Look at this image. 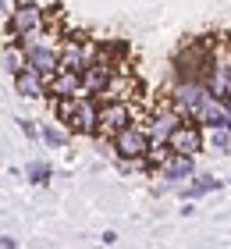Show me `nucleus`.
<instances>
[{
    "instance_id": "obj_17",
    "label": "nucleus",
    "mask_w": 231,
    "mask_h": 249,
    "mask_svg": "<svg viewBox=\"0 0 231 249\" xmlns=\"http://www.w3.org/2000/svg\"><path fill=\"white\" fill-rule=\"evenodd\" d=\"M0 249H18V239L11 231H4V235H0Z\"/></svg>"
},
{
    "instance_id": "obj_14",
    "label": "nucleus",
    "mask_w": 231,
    "mask_h": 249,
    "mask_svg": "<svg viewBox=\"0 0 231 249\" xmlns=\"http://www.w3.org/2000/svg\"><path fill=\"white\" fill-rule=\"evenodd\" d=\"M39 128H43V146H46V150H64V146L71 142V132H68L64 124H50V121H43Z\"/></svg>"
},
{
    "instance_id": "obj_1",
    "label": "nucleus",
    "mask_w": 231,
    "mask_h": 249,
    "mask_svg": "<svg viewBox=\"0 0 231 249\" xmlns=\"http://www.w3.org/2000/svg\"><path fill=\"white\" fill-rule=\"evenodd\" d=\"M167 100L185 121H199V110L210 100V89L203 82H178V86H167Z\"/></svg>"
},
{
    "instance_id": "obj_11",
    "label": "nucleus",
    "mask_w": 231,
    "mask_h": 249,
    "mask_svg": "<svg viewBox=\"0 0 231 249\" xmlns=\"http://www.w3.org/2000/svg\"><path fill=\"white\" fill-rule=\"evenodd\" d=\"M100 50H103V57H107L110 64H118V68H124V64H128V57H132V43L121 39V36L100 39Z\"/></svg>"
},
{
    "instance_id": "obj_7",
    "label": "nucleus",
    "mask_w": 231,
    "mask_h": 249,
    "mask_svg": "<svg viewBox=\"0 0 231 249\" xmlns=\"http://www.w3.org/2000/svg\"><path fill=\"white\" fill-rule=\"evenodd\" d=\"M171 150H175L178 157H195L206 150V128L199 121H181V128L171 135Z\"/></svg>"
},
{
    "instance_id": "obj_5",
    "label": "nucleus",
    "mask_w": 231,
    "mask_h": 249,
    "mask_svg": "<svg viewBox=\"0 0 231 249\" xmlns=\"http://www.w3.org/2000/svg\"><path fill=\"white\" fill-rule=\"evenodd\" d=\"M195 175H199V167H195V157H171V160L164 164V167H160V185L153 189L157 192V196H160V192H178V185H185V182H192V178Z\"/></svg>"
},
{
    "instance_id": "obj_12",
    "label": "nucleus",
    "mask_w": 231,
    "mask_h": 249,
    "mask_svg": "<svg viewBox=\"0 0 231 249\" xmlns=\"http://www.w3.org/2000/svg\"><path fill=\"white\" fill-rule=\"evenodd\" d=\"M25 68H29L25 50H21L18 43H4V75H7V78H18Z\"/></svg>"
},
{
    "instance_id": "obj_2",
    "label": "nucleus",
    "mask_w": 231,
    "mask_h": 249,
    "mask_svg": "<svg viewBox=\"0 0 231 249\" xmlns=\"http://www.w3.org/2000/svg\"><path fill=\"white\" fill-rule=\"evenodd\" d=\"M18 47L25 50V61H29V68H36L39 75L53 78L57 71H61V47H53V39H50V36L25 39V43H18Z\"/></svg>"
},
{
    "instance_id": "obj_6",
    "label": "nucleus",
    "mask_w": 231,
    "mask_h": 249,
    "mask_svg": "<svg viewBox=\"0 0 231 249\" xmlns=\"http://www.w3.org/2000/svg\"><path fill=\"white\" fill-rule=\"evenodd\" d=\"M135 124V107L132 100H100V128L103 135H114L121 128Z\"/></svg>"
},
{
    "instance_id": "obj_8",
    "label": "nucleus",
    "mask_w": 231,
    "mask_h": 249,
    "mask_svg": "<svg viewBox=\"0 0 231 249\" xmlns=\"http://www.w3.org/2000/svg\"><path fill=\"white\" fill-rule=\"evenodd\" d=\"M224 189H228V182H221V178L210 175V171H199L192 182L178 185V196H181V203H199V199L213 196V192H224Z\"/></svg>"
},
{
    "instance_id": "obj_4",
    "label": "nucleus",
    "mask_w": 231,
    "mask_h": 249,
    "mask_svg": "<svg viewBox=\"0 0 231 249\" xmlns=\"http://www.w3.org/2000/svg\"><path fill=\"white\" fill-rule=\"evenodd\" d=\"M107 139H110L114 157H121V160H135V157L153 150V139H149V132L142 128V124H128V128L114 132V135H107Z\"/></svg>"
},
{
    "instance_id": "obj_10",
    "label": "nucleus",
    "mask_w": 231,
    "mask_h": 249,
    "mask_svg": "<svg viewBox=\"0 0 231 249\" xmlns=\"http://www.w3.org/2000/svg\"><path fill=\"white\" fill-rule=\"evenodd\" d=\"M11 89L21 100H46V75H39L36 68H25L18 78H11Z\"/></svg>"
},
{
    "instance_id": "obj_13",
    "label": "nucleus",
    "mask_w": 231,
    "mask_h": 249,
    "mask_svg": "<svg viewBox=\"0 0 231 249\" xmlns=\"http://www.w3.org/2000/svg\"><path fill=\"white\" fill-rule=\"evenodd\" d=\"M21 178H25L29 185H50V178H53V167L46 164V160H29L25 167H21Z\"/></svg>"
},
{
    "instance_id": "obj_3",
    "label": "nucleus",
    "mask_w": 231,
    "mask_h": 249,
    "mask_svg": "<svg viewBox=\"0 0 231 249\" xmlns=\"http://www.w3.org/2000/svg\"><path fill=\"white\" fill-rule=\"evenodd\" d=\"M181 121H185V118L171 107V100H164V104H153V107H149V114L139 121V124L149 132V139H153V142H171V135L181 128Z\"/></svg>"
},
{
    "instance_id": "obj_9",
    "label": "nucleus",
    "mask_w": 231,
    "mask_h": 249,
    "mask_svg": "<svg viewBox=\"0 0 231 249\" xmlns=\"http://www.w3.org/2000/svg\"><path fill=\"white\" fill-rule=\"evenodd\" d=\"M86 93V82L82 75L75 71H57L53 78H46V100H71V96H82Z\"/></svg>"
},
{
    "instance_id": "obj_18",
    "label": "nucleus",
    "mask_w": 231,
    "mask_h": 249,
    "mask_svg": "<svg viewBox=\"0 0 231 249\" xmlns=\"http://www.w3.org/2000/svg\"><path fill=\"white\" fill-rule=\"evenodd\" d=\"M100 239H103V246H114V242H118V231H110V228H107V231L100 235Z\"/></svg>"
},
{
    "instance_id": "obj_15",
    "label": "nucleus",
    "mask_w": 231,
    "mask_h": 249,
    "mask_svg": "<svg viewBox=\"0 0 231 249\" xmlns=\"http://www.w3.org/2000/svg\"><path fill=\"white\" fill-rule=\"evenodd\" d=\"M206 150L228 157V153H231V128H213V132H206Z\"/></svg>"
},
{
    "instance_id": "obj_16",
    "label": "nucleus",
    "mask_w": 231,
    "mask_h": 249,
    "mask_svg": "<svg viewBox=\"0 0 231 249\" xmlns=\"http://www.w3.org/2000/svg\"><path fill=\"white\" fill-rule=\"evenodd\" d=\"M15 124H18V132L25 135L29 142H43V128H39L43 121H32V118H25V114H21V118H15Z\"/></svg>"
},
{
    "instance_id": "obj_19",
    "label": "nucleus",
    "mask_w": 231,
    "mask_h": 249,
    "mask_svg": "<svg viewBox=\"0 0 231 249\" xmlns=\"http://www.w3.org/2000/svg\"><path fill=\"white\" fill-rule=\"evenodd\" d=\"M178 213H181V217H192V213H195V203H181Z\"/></svg>"
}]
</instances>
